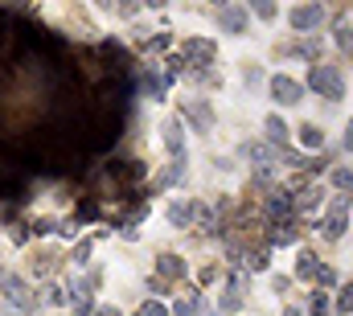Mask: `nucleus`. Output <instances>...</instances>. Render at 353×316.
Returning <instances> with one entry per match:
<instances>
[{"label": "nucleus", "mask_w": 353, "mask_h": 316, "mask_svg": "<svg viewBox=\"0 0 353 316\" xmlns=\"http://www.w3.org/2000/svg\"><path fill=\"white\" fill-rule=\"evenodd\" d=\"M267 136H271V144H283V140H288V124H283L279 115H271V119H267Z\"/></svg>", "instance_id": "2eb2a0df"}, {"label": "nucleus", "mask_w": 353, "mask_h": 316, "mask_svg": "<svg viewBox=\"0 0 353 316\" xmlns=\"http://www.w3.org/2000/svg\"><path fill=\"white\" fill-rule=\"evenodd\" d=\"M46 296H50V304H62V300H66V296H62V288H58V284H50V288H46Z\"/></svg>", "instance_id": "4be33fe9"}, {"label": "nucleus", "mask_w": 353, "mask_h": 316, "mask_svg": "<svg viewBox=\"0 0 353 316\" xmlns=\"http://www.w3.org/2000/svg\"><path fill=\"white\" fill-rule=\"evenodd\" d=\"M308 86L321 90V95H329V99H341V95H345V79H341V70H333V66L308 70Z\"/></svg>", "instance_id": "f257e3e1"}, {"label": "nucleus", "mask_w": 353, "mask_h": 316, "mask_svg": "<svg viewBox=\"0 0 353 316\" xmlns=\"http://www.w3.org/2000/svg\"><path fill=\"white\" fill-rule=\"evenodd\" d=\"M210 62L214 58V46L210 41H185V50H181V62Z\"/></svg>", "instance_id": "0eeeda50"}, {"label": "nucleus", "mask_w": 353, "mask_h": 316, "mask_svg": "<svg viewBox=\"0 0 353 316\" xmlns=\"http://www.w3.org/2000/svg\"><path fill=\"white\" fill-rule=\"evenodd\" d=\"M345 210H350V197H333L329 218H325V226H321V235L329 238V242H337V238L345 235Z\"/></svg>", "instance_id": "f03ea898"}, {"label": "nucleus", "mask_w": 353, "mask_h": 316, "mask_svg": "<svg viewBox=\"0 0 353 316\" xmlns=\"http://www.w3.org/2000/svg\"><path fill=\"white\" fill-rule=\"evenodd\" d=\"M267 214H271V218H288V214H292V197H288V189H271V197H267Z\"/></svg>", "instance_id": "423d86ee"}, {"label": "nucleus", "mask_w": 353, "mask_h": 316, "mask_svg": "<svg viewBox=\"0 0 353 316\" xmlns=\"http://www.w3.org/2000/svg\"><path fill=\"white\" fill-rule=\"evenodd\" d=\"M337 46H341L345 54H353V29H337Z\"/></svg>", "instance_id": "6ab92c4d"}, {"label": "nucleus", "mask_w": 353, "mask_h": 316, "mask_svg": "<svg viewBox=\"0 0 353 316\" xmlns=\"http://www.w3.org/2000/svg\"><path fill=\"white\" fill-rule=\"evenodd\" d=\"M189 218H193V206H185V201H173L169 206V222L173 226H189Z\"/></svg>", "instance_id": "4468645a"}, {"label": "nucleus", "mask_w": 353, "mask_h": 316, "mask_svg": "<svg viewBox=\"0 0 353 316\" xmlns=\"http://www.w3.org/2000/svg\"><path fill=\"white\" fill-rule=\"evenodd\" d=\"M267 242H271V246H288V242H296V226H292V222H279V226L267 235Z\"/></svg>", "instance_id": "9b49d317"}, {"label": "nucleus", "mask_w": 353, "mask_h": 316, "mask_svg": "<svg viewBox=\"0 0 353 316\" xmlns=\"http://www.w3.org/2000/svg\"><path fill=\"white\" fill-rule=\"evenodd\" d=\"M321 197H325V193H321V189H316V185H312V189H300V193H296V201H292V206H296V210H300V214H312V210H316V206H321Z\"/></svg>", "instance_id": "6e6552de"}, {"label": "nucleus", "mask_w": 353, "mask_h": 316, "mask_svg": "<svg viewBox=\"0 0 353 316\" xmlns=\"http://www.w3.org/2000/svg\"><path fill=\"white\" fill-rule=\"evenodd\" d=\"M74 316H90V300H83V304L74 308Z\"/></svg>", "instance_id": "bb28decb"}, {"label": "nucleus", "mask_w": 353, "mask_h": 316, "mask_svg": "<svg viewBox=\"0 0 353 316\" xmlns=\"http://www.w3.org/2000/svg\"><path fill=\"white\" fill-rule=\"evenodd\" d=\"M243 157H247V160H255L259 168H267V164L275 160V148H267V144H247V148H243Z\"/></svg>", "instance_id": "9d476101"}, {"label": "nucleus", "mask_w": 353, "mask_h": 316, "mask_svg": "<svg viewBox=\"0 0 353 316\" xmlns=\"http://www.w3.org/2000/svg\"><path fill=\"white\" fill-rule=\"evenodd\" d=\"M333 185L337 189H353V172L350 168H333Z\"/></svg>", "instance_id": "f3484780"}, {"label": "nucleus", "mask_w": 353, "mask_h": 316, "mask_svg": "<svg viewBox=\"0 0 353 316\" xmlns=\"http://www.w3.org/2000/svg\"><path fill=\"white\" fill-rule=\"evenodd\" d=\"M218 21H222V29H226V33H247V8H239V4L222 8V12H218Z\"/></svg>", "instance_id": "39448f33"}, {"label": "nucleus", "mask_w": 353, "mask_h": 316, "mask_svg": "<svg viewBox=\"0 0 353 316\" xmlns=\"http://www.w3.org/2000/svg\"><path fill=\"white\" fill-rule=\"evenodd\" d=\"M341 144H345V148H353V119L345 124V140H341Z\"/></svg>", "instance_id": "a878e982"}, {"label": "nucleus", "mask_w": 353, "mask_h": 316, "mask_svg": "<svg viewBox=\"0 0 353 316\" xmlns=\"http://www.w3.org/2000/svg\"><path fill=\"white\" fill-rule=\"evenodd\" d=\"M283 316H300V313H296V308H288V313H283Z\"/></svg>", "instance_id": "c85d7f7f"}, {"label": "nucleus", "mask_w": 353, "mask_h": 316, "mask_svg": "<svg viewBox=\"0 0 353 316\" xmlns=\"http://www.w3.org/2000/svg\"><path fill=\"white\" fill-rule=\"evenodd\" d=\"M271 95H275V103H283V107H292V103H300V82L296 79H288V75H275L271 79Z\"/></svg>", "instance_id": "7ed1b4c3"}, {"label": "nucleus", "mask_w": 353, "mask_h": 316, "mask_svg": "<svg viewBox=\"0 0 353 316\" xmlns=\"http://www.w3.org/2000/svg\"><path fill=\"white\" fill-rule=\"evenodd\" d=\"M325 21V8L321 4H300V8H292V25L304 33V29H316Z\"/></svg>", "instance_id": "20e7f679"}, {"label": "nucleus", "mask_w": 353, "mask_h": 316, "mask_svg": "<svg viewBox=\"0 0 353 316\" xmlns=\"http://www.w3.org/2000/svg\"><path fill=\"white\" fill-rule=\"evenodd\" d=\"M337 304H341V316H345V313H353V284H345V288H341Z\"/></svg>", "instance_id": "a211bd4d"}, {"label": "nucleus", "mask_w": 353, "mask_h": 316, "mask_svg": "<svg viewBox=\"0 0 353 316\" xmlns=\"http://www.w3.org/2000/svg\"><path fill=\"white\" fill-rule=\"evenodd\" d=\"M267 267V255L263 250H255V255H251V271H263Z\"/></svg>", "instance_id": "b1692460"}, {"label": "nucleus", "mask_w": 353, "mask_h": 316, "mask_svg": "<svg viewBox=\"0 0 353 316\" xmlns=\"http://www.w3.org/2000/svg\"><path fill=\"white\" fill-rule=\"evenodd\" d=\"M94 316H119V313H115V308H99Z\"/></svg>", "instance_id": "cd10ccee"}, {"label": "nucleus", "mask_w": 353, "mask_h": 316, "mask_svg": "<svg viewBox=\"0 0 353 316\" xmlns=\"http://www.w3.org/2000/svg\"><path fill=\"white\" fill-rule=\"evenodd\" d=\"M140 316H169V313H165V308L152 300V304H144V308H140Z\"/></svg>", "instance_id": "5701e85b"}, {"label": "nucleus", "mask_w": 353, "mask_h": 316, "mask_svg": "<svg viewBox=\"0 0 353 316\" xmlns=\"http://www.w3.org/2000/svg\"><path fill=\"white\" fill-rule=\"evenodd\" d=\"M173 316H197V308H193V304H176Z\"/></svg>", "instance_id": "393cba45"}, {"label": "nucleus", "mask_w": 353, "mask_h": 316, "mask_svg": "<svg viewBox=\"0 0 353 316\" xmlns=\"http://www.w3.org/2000/svg\"><path fill=\"white\" fill-rule=\"evenodd\" d=\"M181 279V275H185V263H181V259H176V255H161V279Z\"/></svg>", "instance_id": "f8f14e48"}, {"label": "nucleus", "mask_w": 353, "mask_h": 316, "mask_svg": "<svg viewBox=\"0 0 353 316\" xmlns=\"http://www.w3.org/2000/svg\"><path fill=\"white\" fill-rule=\"evenodd\" d=\"M255 12H259L263 21H275V4H271V0H259V4H255Z\"/></svg>", "instance_id": "aec40b11"}, {"label": "nucleus", "mask_w": 353, "mask_h": 316, "mask_svg": "<svg viewBox=\"0 0 353 316\" xmlns=\"http://www.w3.org/2000/svg\"><path fill=\"white\" fill-rule=\"evenodd\" d=\"M329 313V296H312V316H325Z\"/></svg>", "instance_id": "412c9836"}, {"label": "nucleus", "mask_w": 353, "mask_h": 316, "mask_svg": "<svg viewBox=\"0 0 353 316\" xmlns=\"http://www.w3.org/2000/svg\"><path fill=\"white\" fill-rule=\"evenodd\" d=\"M300 144H304V148H321V144H325V132L312 128V124H304V128H300Z\"/></svg>", "instance_id": "ddd939ff"}, {"label": "nucleus", "mask_w": 353, "mask_h": 316, "mask_svg": "<svg viewBox=\"0 0 353 316\" xmlns=\"http://www.w3.org/2000/svg\"><path fill=\"white\" fill-rule=\"evenodd\" d=\"M165 144L181 157V148H185V132H181V124H169V128H165Z\"/></svg>", "instance_id": "dca6fc26"}, {"label": "nucleus", "mask_w": 353, "mask_h": 316, "mask_svg": "<svg viewBox=\"0 0 353 316\" xmlns=\"http://www.w3.org/2000/svg\"><path fill=\"white\" fill-rule=\"evenodd\" d=\"M296 279H321V263H316V255H300L296 259Z\"/></svg>", "instance_id": "1a4fd4ad"}]
</instances>
